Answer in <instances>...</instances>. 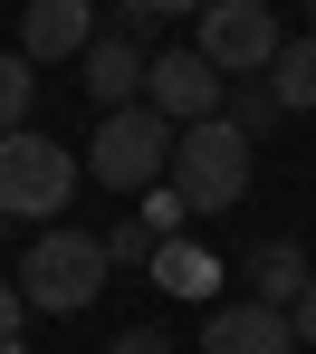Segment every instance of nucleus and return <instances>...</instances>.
<instances>
[{"label": "nucleus", "mask_w": 316, "mask_h": 354, "mask_svg": "<svg viewBox=\"0 0 316 354\" xmlns=\"http://www.w3.org/2000/svg\"><path fill=\"white\" fill-rule=\"evenodd\" d=\"M115 354H173V345H163L154 326H125V335H115Z\"/></svg>", "instance_id": "6ab92c4d"}, {"label": "nucleus", "mask_w": 316, "mask_h": 354, "mask_svg": "<svg viewBox=\"0 0 316 354\" xmlns=\"http://www.w3.org/2000/svg\"><path fill=\"white\" fill-rule=\"evenodd\" d=\"M19 306H29V297H19V278H0V354L19 345Z\"/></svg>", "instance_id": "f3484780"}, {"label": "nucleus", "mask_w": 316, "mask_h": 354, "mask_svg": "<svg viewBox=\"0 0 316 354\" xmlns=\"http://www.w3.org/2000/svg\"><path fill=\"white\" fill-rule=\"evenodd\" d=\"M86 173L106 182V192H154V182H173V124L154 115V106H115V115H96V153H86Z\"/></svg>", "instance_id": "20e7f679"}, {"label": "nucleus", "mask_w": 316, "mask_h": 354, "mask_svg": "<svg viewBox=\"0 0 316 354\" xmlns=\"http://www.w3.org/2000/svg\"><path fill=\"white\" fill-rule=\"evenodd\" d=\"M173 221H183V192L154 182V192H144V230H173Z\"/></svg>", "instance_id": "dca6fc26"}, {"label": "nucleus", "mask_w": 316, "mask_h": 354, "mask_svg": "<svg viewBox=\"0 0 316 354\" xmlns=\"http://www.w3.org/2000/svg\"><path fill=\"white\" fill-rule=\"evenodd\" d=\"M0 239H10V221H0Z\"/></svg>", "instance_id": "412c9836"}, {"label": "nucleus", "mask_w": 316, "mask_h": 354, "mask_svg": "<svg viewBox=\"0 0 316 354\" xmlns=\"http://www.w3.org/2000/svg\"><path fill=\"white\" fill-rule=\"evenodd\" d=\"M307 10H316V0H307Z\"/></svg>", "instance_id": "4be33fe9"}, {"label": "nucleus", "mask_w": 316, "mask_h": 354, "mask_svg": "<svg viewBox=\"0 0 316 354\" xmlns=\"http://www.w3.org/2000/svg\"><path fill=\"white\" fill-rule=\"evenodd\" d=\"M134 10H144V19H183V10H192V19H201L211 0H134Z\"/></svg>", "instance_id": "aec40b11"}, {"label": "nucleus", "mask_w": 316, "mask_h": 354, "mask_svg": "<svg viewBox=\"0 0 316 354\" xmlns=\"http://www.w3.org/2000/svg\"><path fill=\"white\" fill-rule=\"evenodd\" d=\"M288 326H297V345H316V278H307V297L288 306Z\"/></svg>", "instance_id": "a211bd4d"}, {"label": "nucleus", "mask_w": 316, "mask_h": 354, "mask_svg": "<svg viewBox=\"0 0 316 354\" xmlns=\"http://www.w3.org/2000/svg\"><path fill=\"white\" fill-rule=\"evenodd\" d=\"M307 278H316V268H307V249H297V239H268V249L250 259V297H259V306H278V316L307 297Z\"/></svg>", "instance_id": "9d476101"}, {"label": "nucleus", "mask_w": 316, "mask_h": 354, "mask_svg": "<svg viewBox=\"0 0 316 354\" xmlns=\"http://www.w3.org/2000/svg\"><path fill=\"white\" fill-rule=\"evenodd\" d=\"M29 96H39V67L19 58V48H0V144L29 134Z\"/></svg>", "instance_id": "f8f14e48"}, {"label": "nucleus", "mask_w": 316, "mask_h": 354, "mask_svg": "<svg viewBox=\"0 0 316 354\" xmlns=\"http://www.w3.org/2000/svg\"><path fill=\"white\" fill-rule=\"evenodd\" d=\"M134 259L154 268V230H106V268H134Z\"/></svg>", "instance_id": "2eb2a0df"}, {"label": "nucleus", "mask_w": 316, "mask_h": 354, "mask_svg": "<svg viewBox=\"0 0 316 354\" xmlns=\"http://www.w3.org/2000/svg\"><path fill=\"white\" fill-rule=\"evenodd\" d=\"M278 48H288L278 10H259V0H211L201 10V58L221 67V77H268Z\"/></svg>", "instance_id": "39448f33"}, {"label": "nucleus", "mask_w": 316, "mask_h": 354, "mask_svg": "<svg viewBox=\"0 0 316 354\" xmlns=\"http://www.w3.org/2000/svg\"><path fill=\"white\" fill-rule=\"evenodd\" d=\"M77 173H86V163L67 153L58 134H39V124L10 134V144H0V221H58Z\"/></svg>", "instance_id": "7ed1b4c3"}, {"label": "nucleus", "mask_w": 316, "mask_h": 354, "mask_svg": "<svg viewBox=\"0 0 316 354\" xmlns=\"http://www.w3.org/2000/svg\"><path fill=\"white\" fill-rule=\"evenodd\" d=\"M221 115H230V124H240V134H250V144H259V134H268V124L288 115V106H278V96H268V77H240V86H230V106H221Z\"/></svg>", "instance_id": "ddd939ff"}, {"label": "nucleus", "mask_w": 316, "mask_h": 354, "mask_svg": "<svg viewBox=\"0 0 316 354\" xmlns=\"http://www.w3.org/2000/svg\"><path fill=\"white\" fill-rule=\"evenodd\" d=\"M154 288L201 297V288H211V259H201V249H154Z\"/></svg>", "instance_id": "4468645a"}, {"label": "nucleus", "mask_w": 316, "mask_h": 354, "mask_svg": "<svg viewBox=\"0 0 316 354\" xmlns=\"http://www.w3.org/2000/svg\"><path fill=\"white\" fill-rule=\"evenodd\" d=\"M144 106L183 134V124H211V115H221L230 86H221V67L201 58V48H154V58H144Z\"/></svg>", "instance_id": "423d86ee"}, {"label": "nucleus", "mask_w": 316, "mask_h": 354, "mask_svg": "<svg viewBox=\"0 0 316 354\" xmlns=\"http://www.w3.org/2000/svg\"><path fill=\"white\" fill-rule=\"evenodd\" d=\"M86 96H96L106 115L144 96V48H134L125 29H96V48H86Z\"/></svg>", "instance_id": "1a4fd4ad"}, {"label": "nucleus", "mask_w": 316, "mask_h": 354, "mask_svg": "<svg viewBox=\"0 0 316 354\" xmlns=\"http://www.w3.org/2000/svg\"><path fill=\"white\" fill-rule=\"evenodd\" d=\"M106 278H115V268H106V239L96 230H48V239L19 249V297H29L39 316H86Z\"/></svg>", "instance_id": "f257e3e1"}, {"label": "nucleus", "mask_w": 316, "mask_h": 354, "mask_svg": "<svg viewBox=\"0 0 316 354\" xmlns=\"http://www.w3.org/2000/svg\"><path fill=\"white\" fill-rule=\"evenodd\" d=\"M96 48V0H29L19 10V58L48 67V58H86Z\"/></svg>", "instance_id": "0eeeda50"}, {"label": "nucleus", "mask_w": 316, "mask_h": 354, "mask_svg": "<svg viewBox=\"0 0 316 354\" xmlns=\"http://www.w3.org/2000/svg\"><path fill=\"white\" fill-rule=\"evenodd\" d=\"M173 192H183V211H240L250 201V134L230 115L183 124L173 134Z\"/></svg>", "instance_id": "f03ea898"}, {"label": "nucleus", "mask_w": 316, "mask_h": 354, "mask_svg": "<svg viewBox=\"0 0 316 354\" xmlns=\"http://www.w3.org/2000/svg\"><path fill=\"white\" fill-rule=\"evenodd\" d=\"M268 96H278L288 115H307V106H316V29L278 48V67H268Z\"/></svg>", "instance_id": "9b49d317"}, {"label": "nucleus", "mask_w": 316, "mask_h": 354, "mask_svg": "<svg viewBox=\"0 0 316 354\" xmlns=\"http://www.w3.org/2000/svg\"><path fill=\"white\" fill-rule=\"evenodd\" d=\"M201 354H297V326L278 306L240 297V306H211L201 316Z\"/></svg>", "instance_id": "6e6552de"}]
</instances>
